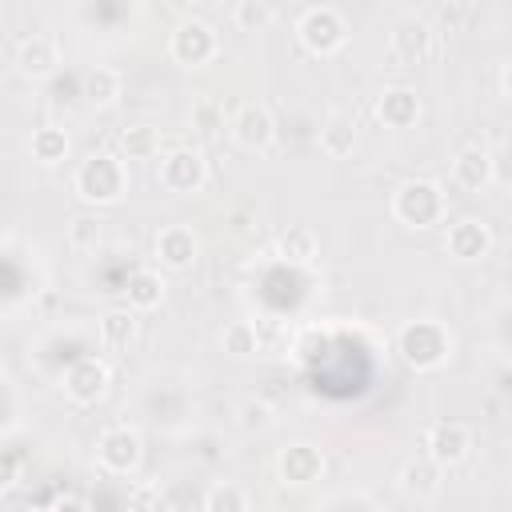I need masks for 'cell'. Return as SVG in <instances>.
I'll return each instance as SVG.
<instances>
[{"label":"cell","instance_id":"1","mask_svg":"<svg viewBox=\"0 0 512 512\" xmlns=\"http://www.w3.org/2000/svg\"><path fill=\"white\" fill-rule=\"evenodd\" d=\"M72 192H76L84 204H96V208L120 204L124 192H128V168H124V160L112 156V152H92L88 160L76 164V172H72Z\"/></svg>","mask_w":512,"mask_h":512},{"label":"cell","instance_id":"2","mask_svg":"<svg viewBox=\"0 0 512 512\" xmlns=\"http://www.w3.org/2000/svg\"><path fill=\"white\" fill-rule=\"evenodd\" d=\"M396 352L412 372H436L452 356V336L440 320H408L396 332Z\"/></svg>","mask_w":512,"mask_h":512},{"label":"cell","instance_id":"3","mask_svg":"<svg viewBox=\"0 0 512 512\" xmlns=\"http://www.w3.org/2000/svg\"><path fill=\"white\" fill-rule=\"evenodd\" d=\"M448 212V200H444V188L436 180H404L392 196V216L404 224V228H436Z\"/></svg>","mask_w":512,"mask_h":512},{"label":"cell","instance_id":"4","mask_svg":"<svg viewBox=\"0 0 512 512\" xmlns=\"http://www.w3.org/2000/svg\"><path fill=\"white\" fill-rule=\"evenodd\" d=\"M156 184L172 196H192L208 184V160L200 148L192 144H176L168 152H160V164H156Z\"/></svg>","mask_w":512,"mask_h":512},{"label":"cell","instance_id":"5","mask_svg":"<svg viewBox=\"0 0 512 512\" xmlns=\"http://www.w3.org/2000/svg\"><path fill=\"white\" fill-rule=\"evenodd\" d=\"M296 40L304 44V52L312 56H336L348 44V24L332 4H316L300 16L296 24Z\"/></svg>","mask_w":512,"mask_h":512},{"label":"cell","instance_id":"6","mask_svg":"<svg viewBox=\"0 0 512 512\" xmlns=\"http://www.w3.org/2000/svg\"><path fill=\"white\" fill-rule=\"evenodd\" d=\"M220 52V36L208 20H180L168 36V56L180 64V68H204L212 64V56Z\"/></svg>","mask_w":512,"mask_h":512},{"label":"cell","instance_id":"7","mask_svg":"<svg viewBox=\"0 0 512 512\" xmlns=\"http://www.w3.org/2000/svg\"><path fill=\"white\" fill-rule=\"evenodd\" d=\"M96 460H100V468L112 472V476H132V472L140 468V460H144V440H140V432L128 428V424L104 428L100 440H96Z\"/></svg>","mask_w":512,"mask_h":512},{"label":"cell","instance_id":"8","mask_svg":"<svg viewBox=\"0 0 512 512\" xmlns=\"http://www.w3.org/2000/svg\"><path fill=\"white\" fill-rule=\"evenodd\" d=\"M432 52H436V32H432V24L420 20V16L400 20V24L392 28V36H388V56H392L396 68H416V64H424Z\"/></svg>","mask_w":512,"mask_h":512},{"label":"cell","instance_id":"9","mask_svg":"<svg viewBox=\"0 0 512 512\" xmlns=\"http://www.w3.org/2000/svg\"><path fill=\"white\" fill-rule=\"evenodd\" d=\"M468 452H472V432L464 424H456V420H440V424H432L424 432V456L432 464H440V468L464 464Z\"/></svg>","mask_w":512,"mask_h":512},{"label":"cell","instance_id":"10","mask_svg":"<svg viewBox=\"0 0 512 512\" xmlns=\"http://www.w3.org/2000/svg\"><path fill=\"white\" fill-rule=\"evenodd\" d=\"M108 384H112V372H108V364L96 360V356H80V360L64 372V396H68L72 404H84V408L96 404V400H104Z\"/></svg>","mask_w":512,"mask_h":512},{"label":"cell","instance_id":"11","mask_svg":"<svg viewBox=\"0 0 512 512\" xmlns=\"http://www.w3.org/2000/svg\"><path fill=\"white\" fill-rule=\"evenodd\" d=\"M228 132H232V140L240 144V148H248V152H264L272 140H276V120H272V112H268V104H240L236 108V116L228 120Z\"/></svg>","mask_w":512,"mask_h":512},{"label":"cell","instance_id":"12","mask_svg":"<svg viewBox=\"0 0 512 512\" xmlns=\"http://www.w3.org/2000/svg\"><path fill=\"white\" fill-rule=\"evenodd\" d=\"M152 248H156V260H160L168 272H188V268L196 264V256H200V240H196V232L184 228V224L160 228L156 240H152Z\"/></svg>","mask_w":512,"mask_h":512},{"label":"cell","instance_id":"13","mask_svg":"<svg viewBox=\"0 0 512 512\" xmlns=\"http://www.w3.org/2000/svg\"><path fill=\"white\" fill-rule=\"evenodd\" d=\"M444 248H448V256H456V260H464V264H468V260H484V256L492 252V228H488L484 220L464 216V220L448 224Z\"/></svg>","mask_w":512,"mask_h":512},{"label":"cell","instance_id":"14","mask_svg":"<svg viewBox=\"0 0 512 512\" xmlns=\"http://www.w3.org/2000/svg\"><path fill=\"white\" fill-rule=\"evenodd\" d=\"M276 472H280V480L284 484H296V488H304V484H312V480H320L324 476V452L316 448V444H288L280 456H276Z\"/></svg>","mask_w":512,"mask_h":512},{"label":"cell","instance_id":"15","mask_svg":"<svg viewBox=\"0 0 512 512\" xmlns=\"http://www.w3.org/2000/svg\"><path fill=\"white\" fill-rule=\"evenodd\" d=\"M396 480H400V492L408 500H436L444 488V468L432 464L428 456H412V460H404Z\"/></svg>","mask_w":512,"mask_h":512},{"label":"cell","instance_id":"16","mask_svg":"<svg viewBox=\"0 0 512 512\" xmlns=\"http://www.w3.org/2000/svg\"><path fill=\"white\" fill-rule=\"evenodd\" d=\"M56 64H60V48H56V40L52 36H24L20 40V48H16V68H20V76H28V80H44V76H52L56 72Z\"/></svg>","mask_w":512,"mask_h":512},{"label":"cell","instance_id":"17","mask_svg":"<svg viewBox=\"0 0 512 512\" xmlns=\"http://www.w3.org/2000/svg\"><path fill=\"white\" fill-rule=\"evenodd\" d=\"M376 116L388 124V128H412L420 120V96L416 88L408 84H396V88H384L376 96Z\"/></svg>","mask_w":512,"mask_h":512},{"label":"cell","instance_id":"18","mask_svg":"<svg viewBox=\"0 0 512 512\" xmlns=\"http://www.w3.org/2000/svg\"><path fill=\"white\" fill-rule=\"evenodd\" d=\"M164 292H168V284H164V276L152 272V268H136V272L124 280V300H128L132 312H152V308H160V304H164Z\"/></svg>","mask_w":512,"mask_h":512},{"label":"cell","instance_id":"19","mask_svg":"<svg viewBox=\"0 0 512 512\" xmlns=\"http://www.w3.org/2000/svg\"><path fill=\"white\" fill-rule=\"evenodd\" d=\"M452 180L464 192H480L492 184V156L484 148H460L452 160Z\"/></svg>","mask_w":512,"mask_h":512},{"label":"cell","instance_id":"20","mask_svg":"<svg viewBox=\"0 0 512 512\" xmlns=\"http://www.w3.org/2000/svg\"><path fill=\"white\" fill-rule=\"evenodd\" d=\"M136 332H140V320L132 308H108L100 316V344L104 352H128L136 344Z\"/></svg>","mask_w":512,"mask_h":512},{"label":"cell","instance_id":"21","mask_svg":"<svg viewBox=\"0 0 512 512\" xmlns=\"http://www.w3.org/2000/svg\"><path fill=\"white\" fill-rule=\"evenodd\" d=\"M316 232L304 228V224H288L280 236H276V256L288 260V264H312L316 260Z\"/></svg>","mask_w":512,"mask_h":512},{"label":"cell","instance_id":"22","mask_svg":"<svg viewBox=\"0 0 512 512\" xmlns=\"http://www.w3.org/2000/svg\"><path fill=\"white\" fill-rule=\"evenodd\" d=\"M120 152H124V160H156L160 156V128L128 124L120 132Z\"/></svg>","mask_w":512,"mask_h":512},{"label":"cell","instance_id":"23","mask_svg":"<svg viewBox=\"0 0 512 512\" xmlns=\"http://www.w3.org/2000/svg\"><path fill=\"white\" fill-rule=\"evenodd\" d=\"M28 148H32V156H36L40 164H60V160H68L72 140H68V132H64V128L44 124V128H36V132H32Z\"/></svg>","mask_w":512,"mask_h":512},{"label":"cell","instance_id":"24","mask_svg":"<svg viewBox=\"0 0 512 512\" xmlns=\"http://www.w3.org/2000/svg\"><path fill=\"white\" fill-rule=\"evenodd\" d=\"M84 96H88V104L108 108V104L120 96V72H116V68H108V64L88 68V72H84Z\"/></svg>","mask_w":512,"mask_h":512},{"label":"cell","instance_id":"25","mask_svg":"<svg viewBox=\"0 0 512 512\" xmlns=\"http://www.w3.org/2000/svg\"><path fill=\"white\" fill-rule=\"evenodd\" d=\"M220 348H224L232 360H248V356H256V352H260V344H256V324H252V320H232V324H224V332H220Z\"/></svg>","mask_w":512,"mask_h":512},{"label":"cell","instance_id":"26","mask_svg":"<svg viewBox=\"0 0 512 512\" xmlns=\"http://www.w3.org/2000/svg\"><path fill=\"white\" fill-rule=\"evenodd\" d=\"M320 148H324L332 160L348 156V152L356 148V124L344 120V116H332V120L320 128Z\"/></svg>","mask_w":512,"mask_h":512},{"label":"cell","instance_id":"27","mask_svg":"<svg viewBox=\"0 0 512 512\" xmlns=\"http://www.w3.org/2000/svg\"><path fill=\"white\" fill-rule=\"evenodd\" d=\"M276 20V8L268 0H236L232 4V24L240 32H264Z\"/></svg>","mask_w":512,"mask_h":512},{"label":"cell","instance_id":"28","mask_svg":"<svg viewBox=\"0 0 512 512\" xmlns=\"http://www.w3.org/2000/svg\"><path fill=\"white\" fill-rule=\"evenodd\" d=\"M204 512H248V496H244L240 484L216 480V484L204 492Z\"/></svg>","mask_w":512,"mask_h":512},{"label":"cell","instance_id":"29","mask_svg":"<svg viewBox=\"0 0 512 512\" xmlns=\"http://www.w3.org/2000/svg\"><path fill=\"white\" fill-rule=\"evenodd\" d=\"M128 512H168V496L156 480H136L128 492Z\"/></svg>","mask_w":512,"mask_h":512},{"label":"cell","instance_id":"30","mask_svg":"<svg viewBox=\"0 0 512 512\" xmlns=\"http://www.w3.org/2000/svg\"><path fill=\"white\" fill-rule=\"evenodd\" d=\"M68 244L80 248V252L96 248V244H100V220H92V216H76V220L68 224Z\"/></svg>","mask_w":512,"mask_h":512},{"label":"cell","instance_id":"31","mask_svg":"<svg viewBox=\"0 0 512 512\" xmlns=\"http://www.w3.org/2000/svg\"><path fill=\"white\" fill-rule=\"evenodd\" d=\"M240 424L248 432H264V428H272V408L260 400H248V404H240Z\"/></svg>","mask_w":512,"mask_h":512},{"label":"cell","instance_id":"32","mask_svg":"<svg viewBox=\"0 0 512 512\" xmlns=\"http://www.w3.org/2000/svg\"><path fill=\"white\" fill-rule=\"evenodd\" d=\"M192 124L200 128V132H220L224 128V116H220V108H216V100H200L196 108H192Z\"/></svg>","mask_w":512,"mask_h":512},{"label":"cell","instance_id":"33","mask_svg":"<svg viewBox=\"0 0 512 512\" xmlns=\"http://www.w3.org/2000/svg\"><path fill=\"white\" fill-rule=\"evenodd\" d=\"M20 480V452L0 448V492H8Z\"/></svg>","mask_w":512,"mask_h":512},{"label":"cell","instance_id":"34","mask_svg":"<svg viewBox=\"0 0 512 512\" xmlns=\"http://www.w3.org/2000/svg\"><path fill=\"white\" fill-rule=\"evenodd\" d=\"M468 16H472V4H444V8H440V20H444L448 28H460Z\"/></svg>","mask_w":512,"mask_h":512},{"label":"cell","instance_id":"35","mask_svg":"<svg viewBox=\"0 0 512 512\" xmlns=\"http://www.w3.org/2000/svg\"><path fill=\"white\" fill-rule=\"evenodd\" d=\"M48 512H88V504H84L80 496H72V492H68V496H56Z\"/></svg>","mask_w":512,"mask_h":512},{"label":"cell","instance_id":"36","mask_svg":"<svg viewBox=\"0 0 512 512\" xmlns=\"http://www.w3.org/2000/svg\"><path fill=\"white\" fill-rule=\"evenodd\" d=\"M0 376H4V360H0Z\"/></svg>","mask_w":512,"mask_h":512}]
</instances>
